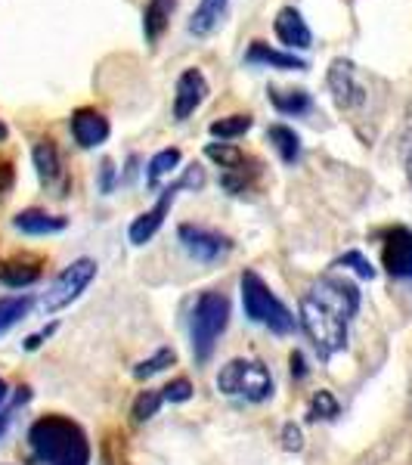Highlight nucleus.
I'll use <instances>...</instances> for the list:
<instances>
[{
    "label": "nucleus",
    "instance_id": "f257e3e1",
    "mask_svg": "<svg viewBox=\"0 0 412 465\" xmlns=\"http://www.w3.org/2000/svg\"><path fill=\"white\" fill-rule=\"evenodd\" d=\"M359 311V289L344 276H323L301 298V326L319 357H335L348 344V326Z\"/></svg>",
    "mask_w": 412,
    "mask_h": 465
},
{
    "label": "nucleus",
    "instance_id": "f03ea898",
    "mask_svg": "<svg viewBox=\"0 0 412 465\" xmlns=\"http://www.w3.org/2000/svg\"><path fill=\"white\" fill-rule=\"evenodd\" d=\"M32 465H90L87 434L78 422L59 416H41L28 429Z\"/></svg>",
    "mask_w": 412,
    "mask_h": 465
},
{
    "label": "nucleus",
    "instance_id": "7ed1b4c3",
    "mask_svg": "<svg viewBox=\"0 0 412 465\" xmlns=\"http://www.w3.org/2000/svg\"><path fill=\"white\" fill-rule=\"evenodd\" d=\"M230 322V302L221 292H201L190 317V335H192V354L199 363H208L217 348V339L223 335Z\"/></svg>",
    "mask_w": 412,
    "mask_h": 465
},
{
    "label": "nucleus",
    "instance_id": "20e7f679",
    "mask_svg": "<svg viewBox=\"0 0 412 465\" xmlns=\"http://www.w3.org/2000/svg\"><path fill=\"white\" fill-rule=\"evenodd\" d=\"M242 307H245V317L267 326L276 335H289L295 329L291 311L270 292V286L254 270H245L242 273Z\"/></svg>",
    "mask_w": 412,
    "mask_h": 465
},
{
    "label": "nucleus",
    "instance_id": "39448f33",
    "mask_svg": "<svg viewBox=\"0 0 412 465\" xmlns=\"http://www.w3.org/2000/svg\"><path fill=\"white\" fill-rule=\"evenodd\" d=\"M217 388L230 397H245L251 403H260L273 397V376L267 372L264 363L258 360H230L217 376Z\"/></svg>",
    "mask_w": 412,
    "mask_h": 465
},
{
    "label": "nucleus",
    "instance_id": "423d86ee",
    "mask_svg": "<svg viewBox=\"0 0 412 465\" xmlns=\"http://www.w3.org/2000/svg\"><path fill=\"white\" fill-rule=\"evenodd\" d=\"M201 186H205V171H201V164H190V168H186V174L180 177V180H174L171 186H164L159 202H155L149 212H143V214L137 217V221L131 223V230H127L131 242L133 245L149 242V239L159 232V227L164 223V217H168L171 205H174V199H177V193L180 190H201Z\"/></svg>",
    "mask_w": 412,
    "mask_h": 465
},
{
    "label": "nucleus",
    "instance_id": "0eeeda50",
    "mask_svg": "<svg viewBox=\"0 0 412 465\" xmlns=\"http://www.w3.org/2000/svg\"><path fill=\"white\" fill-rule=\"evenodd\" d=\"M93 276H96V261L78 258L54 280V286H50V292L44 295V311L56 313V311H63V307H69L74 298L93 282Z\"/></svg>",
    "mask_w": 412,
    "mask_h": 465
},
{
    "label": "nucleus",
    "instance_id": "6e6552de",
    "mask_svg": "<svg viewBox=\"0 0 412 465\" xmlns=\"http://www.w3.org/2000/svg\"><path fill=\"white\" fill-rule=\"evenodd\" d=\"M381 267L397 280H412V230L387 227L381 232Z\"/></svg>",
    "mask_w": 412,
    "mask_h": 465
},
{
    "label": "nucleus",
    "instance_id": "1a4fd4ad",
    "mask_svg": "<svg viewBox=\"0 0 412 465\" xmlns=\"http://www.w3.org/2000/svg\"><path fill=\"white\" fill-rule=\"evenodd\" d=\"M326 81H329V90H332V96L341 112H354L366 103V87L359 84L357 65L350 63V59H335V63L329 65Z\"/></svg>",
    "mask_w": 412,
    "mask_h": 465
},
{
    "label": "nucleus",
    "instance_id": "9d476101",
    "mask_svg": "<svg viewBox=\"0 0 412 465\" xmlns=\"http://www.w3.org/2000/svg\"><path fill=\"white\" fill-rule=\"evenodd\" d=\"M180 242H183V249L192 254L196 261H217L221 254H227L233 249V242H230L227 236H221V232H211L205 227H192V223H183V227L177 230Z\"/></svg>",
    "mask_w": 412,
    "mask_h": 465
},
{
    "label": "nucleus",
    "instance_id": "9b49d317",
    "mask_svg": "<svg viewBox=\"0 0 412 465\" xmlns=\"http://www.w3.org/2000/svg\"><path fill=\"white\" fill-rule=\"evenodd\" d=\"M72 137L81 149H96L109 140V118L103 112H96L93 106H81L72 112Z\"/></svg>",
    "mask_w": 412,
    "mask_h": 465
},
{
    "label": "nucleus",
    "instance_id": "f8f14e48",
    "mask_svg": "<svg viewBox=\"0 0 412 465\" xmlns=\"http://www.w3.org/2000/svg\"><path fill=\"white\" fill-rule=\"evenodd\" d=\"M205 96H208L205 74L199 69H186L177 78V87H174V118L177 122H186V118L205 103Z\"/></svg>",
    "mask_w": 412,
    "mask_h": 465
},
{
    "label": "nucleus",
    "instance_id": "ddd939ff",
    "mask_svg": "<svg viewBox=\"0 0 412 465\" xmlns=\"http://www.w3.org/2000/svg\"><path fill=\"white\" fill-rule=\"evenodd\" d=\"M273 32L280 37V44H286L289 50H307L313 44V32L304 22L301 13L295 6H282L273 19Z\"/></svg>",
    "mask_w": 412,
    "mask_h": 465
},
{
    "label": "nucleus",
    "instance_id": "4468645a",
    "mask_svg": "<svg viewBox=\"0 0 412 465\" xmlns=\"http://www.w3.org/2000/svg\"><path fill=\"white\" fill-rule=\"evenodd\" d=\"M32 159H34V168H37L41 183L47 186V190H59V196H63L65 168H63V159H59V149H56L54 140H41V143H34Z\"/></svg>",
    "mask_w": 412,
    "mask_h": 465
},
{
    "label": "nucleus",
    "instance_id": "2eb2a0df",
    "mask_svg": "<svg viewBox=\"0 0 412 465\" xmlns=\"http://www.w3.org/2000/svg\"><path fill=\"white\" fill-rule=\"evenodd\" d=\"M44 261L37 254H13V258L0 261V282L10 289H25L41 280Z\"/></svg>",
    "mask_w": 412,
    "mask_h": 465
},
{
    "label": "nucleus",
    "instance_id": "dca6fc26",
    "mask_svg": "<svg viewBox=\"0 0 412 465\" xmlns=\"http://www.w3.org/2000/svg\"><path fill=\"white\" fill-rule=\"evenodd\" d=\"M245 63L270 65V69H282V72H304L307 69V59L295 56L291 50H276L264 41H251V47L245 50Z\"/></svg>",
    "mask_w": 412,
    "mask_h": 465
},
{
    "label": "nucleus",
    "instance_id": "f3484780",
    "mask_svg": "<svg viewBox=\"0 0 412 465\" xmlns=\"http://www.w3.org/2000/svg\"><path fill=\"white\" fill-rule=\"evenodd\" d=\"M13 227L28 232V236H47V232H59L69 227V221L59 214H47L41 208H28V212H19L13 217Z\"/></svg>",
    "mask_w": 412,
    "mask_h": 465
},
{
    "label": "nucleus",
    "instance_id": "a211bd4d",
    "mask_svg": "<svg viewBox=\"0 0 412 465\" xmlns=\"http://www.w3.org/2000/svg\"><path fill=\"white\" fill-rule=\"evenodd\" d=\"M177 10V0H149L146 10H143V35L146 44H159L162 35L168 32L171 16Z\"/></svg>",
    "mask_w": 412,
    "mask_h": 465
},
{
    "label": "nucleus",
    "instance_id": "6ab92c4d",
    "mask_svg": "<svg viewBox=\"0 0 412 465\" xmlns=\"http://www.w3.org/2000/svg\"><path fill=\"white\" fill-rule=\"evenodd\" d=\"M260 168H264V164L254 159V155H245L242 164L223 171V174H221V186L233 193V196H242L245 190H251V186H254V180L260 177Z\"/></svg>",
    "mask_w": 412,
    "mask_h": 465
},
{
    "label": "nucleus",
    "instance_id": "aec40b11",
    "mask_svg": "<svg viewBox=\"0 0 412 465\" xmlns=\"http://www.w3.org/2000/svg\"><path fill=\"white\" fill-rule=\"evenodd\" d=\"M270 103H273L276 112H282V115H307V112L313 109V96L307 94L301 87H291V90H282V87H270L267 90Z\"/></svg>",
    "mask_w": 412,
    "mask_h": 465
},
{
    "label": "nucleus",
    "instance_id": "412c9836",
    "mask_svg": "<svg viewBox=\"0 0 412 465\" xmlns=\"http://www.w3.org/2000/svg\"><path fill=\"white\" fill-rule=\"evenodd\" d=\"M227 4L230 0H199L196 13H192V19H190V32L196 37L211 35L214 28L221 25V19L227 16Z\"/></svg>",
    "mask_w": 412,
    "mask_h": 465
},
{
    "label": "nucleus",
    "instance_id": "4be33fe9",
    "mask_svg": "<svg viewBox=\"0 0 412 465\" xmlns=\"http://www.w3.org/2000/svg\"><path fill=\"white\" fill-rule=\"evenodd\" d=\"M267 140L273 143V149L280 153V159L286 164H295L298 159H301V137L295 134V127L270 124L267 127Z\"/></svg>",
    "mask_w": 412,
    "mask_h": 465
},
{
    "label": "nucleus",
    "instance_id": "5701e85b",
    "mask_svg": "<svg viewBox=\"0 0 412 465\" xmlns=\"http://www.w3.org/2000/svg\"><path fill=\"white\" fill-rule=\"evenodd\" d=\"M177 164H180V149L171 146V149L155 153L152 159H149V164H146V186H149V190H159L162 180L171 177L177 171Z\"/></svg>",
    "mask_w": 412,
    "mask_h": 465
},
{
    "label": "nucleus",
    "instance_id": "b1692460",
    "mask_svg": "<svg viewBox=\"0 0 412 465\" xmlns=\"http://www.w3.org/2000/svg\"><path fill=\"white\" fill-rule=\"evenodd\" d=\"M251 115H227V118H221V122H211V137H217V140H236V137H242V134H249L251 131Z\"/></svg>",
    "mask_w": 412,
    "mask_h": 465
},
{
    "label": "nucleus",
    "instance_id": "393cba45",
    "mask_svg": "<svg viewBox=\"0 0 412 465\" xmlns=\"http://www.w3.org/2000/svg\"><path fill=\"white\" fill-rule=\"evenodd\" d=\"M28 307H32V298L28 295H13V298H0V332H6L10 326L25 317Z\"/></svg>",
    "mask_w": 412,
    "mask_h": 465
},
{
    "label": "nucleus",
    "instance_id": "a878e982",
    "mask_svg": "<svg viewBox=\"0 0 412 465\" xmlns=\"http://www.w3.org/2000/svg\"><path fill=\"white\" fill-rule=\"evenodd\" d=\"M205 155L214 164H221L223 171H230V168H236V164L245 162V153L239 146H233V143H208L205 146Z\"/></svg>",
    "mask_w": 412,
    "mask_h": 465
},
{
    "label": "nucleus",
    "instance_id": "bb28decb",
    "mask_svg": "<svg viewBox=\"0 0 412 465\" xmlns=\"http://www.w3.org/2000/svg\"><path fill=\"white\" fill-rule=\"evenodd\" d=\"M162 403H164V397L162 391H140V397L133 401V422H146V419H152L155 412L162 410Z\"/></svg>",
    "mask_w": 412,
    "mask_h": 465
},
{
    "label": "nucleus",
    "instance_id": "cd10ccee",
    "mask_svg": "<svg viewBox=\"0 0 412 465\" xmlns=\"http://www.w3.org/2000/svg\"><path fill=\"white\" fill-rule=\"evenodd\" d=\"M338 416V401H335L329 391H317L310 401V410H307V419L310 422H319V419H335Z\"/></svg>",
    "mask_w": 412,
    "mask_h": 465
},
{
    "label": "nucleus",
    "instance_id": "c85d7f7f",
    "mask_svg": "<svg viewBox=\"0 0 412 465\" xmlns=\"http://www.w3.org/2000/svg\"><path fill=\"white\" fill-rule=\"evenodd\" d=\"M177 360V354L171 348H162V351H155V357H149L143 360V363H137V370H133V376L137 379H149V376H155V372H162L164 366H171Z\"/></svg>",
    "mask_w": 412,
    "mask_h": 465
},
{
    "label": "nucleus",
    "instance_id": "c756f323",
    "mask_svg": "<svg viewBox=\"0 0 412 465\" xmlns=\"http://www.w3.org/2000/svg\"><path fill=\"white\" fill-rule=\"evenodd\" d=\"M162 397L168 403H186L192 397V381L190 379H174L162 388Z\"/></svg>",
    "mask_w": 412,
    "mask_h": 465
},
{
    "label": "nucleus",
    "instance_id": "7c9ffc66",
    "mask_svg": "<svg viewBox=\"0 0 412 465\" xmlns=\"http://www.w3.org/2000/svg\"><path fill=\"white\" fill-rule=\"evenodd\" d=\"M338 267H354L357 273L363 276V280H372V276H376V270H372V264H369V261H366L359 252H348V254H344V258L338 261Z\"/></svg>",
    "mask_w": 412,
    "mask_h": 465
},
{
    "label": "nucleus",
    "instance_id": "2f4dec72",
    "mask_svg": "<svg viewBox=\"0 0 412 465\" xmlns=\"http://www.w3.org/2000/svg\"><path fill=\"white\" fill-rule=\"evenodd\" d=\"M282 447H286V450H295V453L304 447V438H301V429H298V425H291V422H289L286 429H282Z\"/></svg>",
    "mask_w": 412,
    "mask_h": 465
},
{
    "label": "nucleus",
    "instance_id": "473e14b6",
    "mask_svg": "<svg viewBox=\"0 0 412 465\" xmlns=\"http://www.w3.org/2000/svg\"><path fill=\"white\" fill-rule=\"evenodd\" d=\"M13 180H16V171H13V162H0V193L13 190Z\"/></svg>",
    "mask_w": 412,
    "mask_h": 465
},
{
    "label": "nucleus",
    "instance_id": "72a5a7b5",
    "mask_svg": "<svg viewBox=\"0 0 412 465\" xmlns=\"http://www.w3.org/2000/svg\"><path fill=\"white\" fill-rule=\"evenodd\" d=\"M103 193H112V186H115V164H112L109 159L103 162Z\"/></svg>",
    "mask_w": 412,
    "mask_h": 465
},
{
    "label": "nucleus",
    "instance_id": "f704fd0d",
    "mask_svg": "<svg viewBox=\"0 0 412 465\" xmlns=\"http://www.w3.org/2000/svg\"><path fill=\"white\" fill-rule=\"evenodd\" d=\"M289 363H291V376H298V379L307 376V366H304V354H301V351H295V354L289 357Z\"/></svg>",
    "mask_w": 412,
    "mask_h": 465
},
{
    "label": "nucleus",
    "instance_id": "c9c22d12",
    "mask_svg": "<svg viewBox=\"0 0 412 465\" xmlns=\"http://www.w3.org/2000/svg\"><path fill=\"white\" fill-rule=\"evenodd\" d=\"M54 329H56V326H47V329H44V332H37V335H32V339H28V341H25V348H28V351H34V348H37V344H41L44 339H47V335H54Z\"/></svg>",
    "mask_w": 412,
    "mask_h": 465
},
{
    "label": "nucleus",
    "instance_id": "e433bc0d",
    "mask_svg": "<svg viewBox=\"0 0 412 465\" xmlns=\"http://www.w3.org/2000/svg\"><path fill=\"white\" fill-rule=\"evenodd\" d=\"M407 180L412 186V127H409V140H407Z\"/></svg>",
    "mask_w": 412,
    "mask_h": 465
},
{
    "label": "nucleus",
    "instance_id": "4c0bfd02",
    "mask_svg": "<svg viewBox=\"0 0 412 465\" xmlns=\"http://www.w3.org/2000/svg\"><path fill=\"white\" fill-rule=\"evenodd\" d=\"M407 412H409V419H412V379H409V397H407Z\"/></svg>",
    "mask_w": 412,
    "mask_h": 465
},
{
    "label": "nucleus",
    "instance_id": "58836bf2",
    "mask_svg": "<svg viewBox=\"0 0 412 465\" xmlns=\"http://www.w3.org/2000/svg\"><path fill=\"white\" fill-rule=\"evenodd\" d=\"M4 401H6V381L0 379V403H4Z\"/></svg>",
    "mask_w": 412,
    "mask_h": 465
},
{
    "label": "nucleus",
    "instance_id": "ea45409f",
    "mask_svg": "<svg viewBox=\"0 0 412 465\" xmlns=\"http://www.w3.org/2000/svg\"><path fill=\"white\" fill-rule=\"evenodd\" d=\"M0 140H6V124L0 122Z\"/></svg>",
    "mask_w": 412,
    "mask_h": 465
}]
</instances>
